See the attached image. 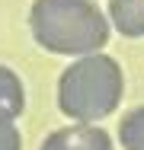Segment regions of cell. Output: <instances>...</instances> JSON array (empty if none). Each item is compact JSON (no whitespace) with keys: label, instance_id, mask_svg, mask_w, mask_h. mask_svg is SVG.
Instances as JSON below:
<instances>
[{"label":"cell","instance_id":"277c9868","mask_svg":"<svg viewBox=\"0 0 144 150\" xmlns=\"http://www.w3.org/2000/svg\"><path fill=\"white\" fill-rule=\"evenodd\" d=\"M26 109V86L19 80V74L6 64H0V118L16 121Z\"/></svg>","mask_w":144,"mask_h":150},{"label":"cell","instance_id":"8992f818","mask_svg":"<svg viewBox=\"0 0 144 150\" xmlns=\"http://www.w3.org/2000/svg\"><path fill=\"white\" fill-rule=\"evenodd\" d=\"M118 144L122 150H144V105L131 109L118 125Z\"/></svg>","mask_w":144,"mask_h":150},{"label":"cell","instance_id":"6da1fadb","mask_svg":"<svg viewBox=\"0 0 144 150\" xmlns=\"http://www.w3.org/2000/svg\"><path fill=\"white\" fill-rule=\"evenodd\" d=\"M29 32L48 54L83 58L109 42V16L96 0H32Z\"/></svg>","mask_w":144,"mask_h":150},{"label":"cell","instance_id":"5b68a950","mask_svg":"<svg viewBox=\"0 0 144 150\" xmlns=\"http://www.w3.org/2000/svg\"><path fill=\"white\" fill-rule=\"evenodd\" d=\"M109 23L125 38L144 35V0H109Z\"/></svg>","mask_w":144,"mask_h":150},{"label":"cell","instance_id":"7a4b0ae2","mask_svg":"<svg viewBox=\"0 0 144 150\" xmlns=\"http://www.w3.org/2000/svg\"><path fill=\"white\" fill-rule=\"evenodd\" d=\"M125 93L118 61L96 51L74 58L58 77V109L77 125H93L112 115Z\"/></svg>","mask_w":144,"mask_h":150},{"label":"cell","instance_id":"3957f363","mask_svg":"<svg viewBox=\"0 0 144 150\" xmlns=\"http://www.w3.org/2000/svg\"><path fill=\"white\" fill-rule=\"evenodd\" d=\"M38 150H115L112 137L99 128V125H67L51 131Z\"/></svg>","mask_w":144,"mask_h":150},{"label":"cell","instance_id":"52a82bcc","mask_svg":"<svg viewBox=\"0 0 144 150\" xmlns=\"http://www.w3.org/2000/svg\"><path fill=\"white\" fill-rule=\"evenodd\" d=\"M0 150H23V134H19L16 121L0 118Z\"/></svg>","mask_w":144,"mask_h":150}]
</instances>
